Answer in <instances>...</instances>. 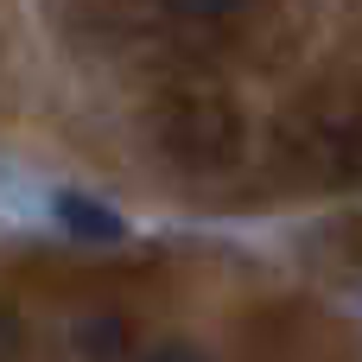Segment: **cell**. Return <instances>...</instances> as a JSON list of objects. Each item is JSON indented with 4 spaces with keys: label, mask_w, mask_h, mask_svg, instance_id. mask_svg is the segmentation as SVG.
Wrapping results in <instances>:
<instances>
[{
    "label": "cell",
    "mask_w": 362,
    "mask_h": 362,
    "mask_svg": "<svg viewBox=\"0 0 362 362\" xmlns=\"http://www.w3.org/2000/svg\"><path fill=\"white\" fill-rule=\"evenodd\" d=\"M51 210H57V223H64L70 235H83V242H121V210L102 204V197H89V191H57Z\"/></svg>",
    "instance_id": "obj_1"
},
{
    "label": "cell",
    "mask_w": 362,
    "mask_h": 362,
    "mask_svg": "<svg viewBox=\"0 0 362 362\" xmlns=\"http://www.w3.org/2000/svg\"><path fill=\"white\" fill-rule=\"evenodd\" d=\"M76 350H83L89 362H121L127 356V325L108 318V312H95V318L76 325Z\"/></svg>",
    "instance_id": "obj_2"
},
{
    "label": "cell",
    "mask_w": 362,
    "mask_h": 362,
    "mask_svg": "<svg viewBox=\"0 0 362 362\" xmlns=\"http://www.w3.org/2000/svg\"><path fill=\"white\" fill-rule=\"evenodd\" d=\"M178 13H191V19H223V13H235L242 0H172Z\"/></svg>",
    "instance_id": "obj_3"
},
{
    "label": "cell",
    "mask_w": 362,
    "mask_h": 362,
    "mask_svg": "<svg viewBox=\"0 0 362 362\" xmlns=\"http://www.w3.org/2000/svg\"><path fill=\"white\" fill-rule=\"evenodd\" d=\"M146 362H210V356H204L197 344H159V350H153Z\"/></svg>",
    "instance_id": "obj_4"
}]
</instances>
